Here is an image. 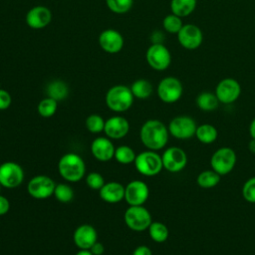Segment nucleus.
<instances>
[{
	"instance_id": "obj_14",
	"label": "nucleus",
	"mask_w": 255,
	"mask_h": 255,
	"mask_svg": "<svg viewBox=\"0 0 255 255\" xmlns=\"http://www.w3.org/2000/svg\"><path fill=\"white\" fill-rule=\"evenodd\" d=\"M179 44L186 50H196L203 41L201 29L194 24H185L176 34Z\"/></svg>"
},
{
	"instance_id": "obj_10",
	"label": "nucleus",
	"mask_w": 255,
	"mask_h": 255,
	"mask_svg": "<svg viewBox=\"0 0 255 255\" xmlns=\"http://www.w3.org/2000/svg\"><path fill=\"white\" fill-rule=\"evenodd\" d=\"M56 183L47 175H36L32 177L27 185L28 193L35 199H46L54 193Z\"/></svg>"
},
{
	"instance_id": "obj_43",
	"label": "nucleus",
	"mask_w": 255,
	"mask_h": 255,
	"mask_svg": "<svg viewBox=\"0 0 255 255\" xmlns=\"http://www.w3.org/2000/svg\"><path fill=\"white\" fill-rule=\"evenodd\" d=\"M75 255H94V254L88 249H80Z\"/></svg>"
},
{
	"instance_id": "obj_3",
	"label": "nucleus",
	"mask_w": 255,
	"mask_h": 255,
	"mask_svg": "<svg viewBox=\"0 0 255 255\" xmlns=\"http://www.w3.org/2000/svg\"><path fill=\"white\" fill-rule=\"evenodd\" d=\"M133 95L130 88L124 85H116L109 89L106 94L108 108L116 113L128 111L133 103Z\"/></svg>"
},
{
	"instance_id": "obj_15",
	"label": "nucleus",
	"mask_w": 255,
	"mask_h": 255,
	"mask_svg": "<svg viewBox=\"0 0 255 255\" xmlns=\"http://www.w3.org/2000/svg\"><path fill=\"white\" fill-rule=\"evenodd\" d=\"M149 195V189L141 180H131L125 186V200L131 205H143Z\"/></svg>"
},
{
	"instance_id": "obj_40",
	"label": "nucleus",
	"mask_w": 255,
	"mask_h": 255,
	"mask_svg": "<svg viewBox=\"0 0 255 255\" xmlns=\"http://www.w3.org/2000/svg\"><path fill=\"white\" fill-rule=\"evenodd\" d=\"M94 255H102L105 252V246L103 245V243L97 241L96 243H94V245L89 249Z\"/></svg>"
},
{
	"instance_id": "obj_27",
	"label": "nucleus",
	"mask_w": 255,
	"mask_h": 255,
	"mask_svg": "<svg viewBox=\"0 0 255 255\" xmlns=\"http://www.w3.org/2000/svg\"><path fill=\"white\" fill-rule=\"evenodd\" d=\"M130 90L134 98L144 100L152 94V85L145 79H138L132 83Z\"/></svg>"
},
{
	"instance_id": "obj_24",
	"label": "nucleus",
	"mask_w": 255,
	"mask_h": 255,
	"mask_svg": "<svg viewBox=\"0 0 255 255\" xmlns=\"http://www.w3.org/2000/svg\"><path fill=\"white\" fill-rule=\"evenodd\" d=\"M195 136L200 142L209 144L216 140L218 136V131L217 128L210 124H202L197 127Z\"/></svg>"
},
{
	"instance_id": "obj_22",
	"label": "nucleus",
	"mask_w": 255,
	"mask_h": 255,
	"mask_svg": "<svg viewBox=\"0 0 255 255\" xmlns=\"http://www.w3.org/2000/svg\"><path fill=\"white\" fill-rule=\"evenodd\" d=\"M196 3V0H171V13H173L176 16H179L180 18L187 17L194 11Z\"/></svg>"
},
{
	"instance_id": "obj_13",
	"label": "nucleus",
	"mask_w": 255,
	"mask_h": 255,
	"mask_svg": "<svg viewBox=\"0 0 255 255\" xmlns=\"http://www.w3.org/2000/svg\"><path fill=\"white\" fill-rule=\"evenodd\" d=\"M241 94V86L238 81L233 78H225L221 80L215 89V95L222 104L234 103Z\"/></svg>"
},
{
	"instance_id": "obj_16",
	"label": "nucleus",
	"mask_w": 255,
	"mask_h": 255,
	"mask_svg": "<svg viewBox=\"0 0 255 255\" xmlns=\"http://www.w3.org/2000/svg\"><path fill=\"white\" fill-rule=\"evenodd\" d=\"M73 240L79 249L89 250L98 241L97 230L90 224H82L74 231Z\"/></svg>"
},
{
	"instance_id": "obj_5",
	"label": "nucleus",
	"mask_w": 255,
	"mask_h": 255,
	"mask_svg": "<svg viewBox=\"0 0 255 255\" xmlns=\"http://www.w3.org/2000/svg\"><path fill=\"white\" fill-rule=\"evenodd\" d=\"M127 226L136 232L147 230L151 221V214L143 205H131L124 215Z\"/></svg>"
},
{
	"instance_id": "obj_11",
	"label": "nucleus",
	"mask_w": 255,
	"mask_h": 255,
	"mask_svg": "<svg viewBox=\"0 0 255 255\" xmlns=\"http://www.w3.org/2000/svg\"><path fill=\"white\" fill-rule=\"evenodd\" d=\"M24 180V171L20 164L6 161L0 164V184L6 188H15Z\"/></svg>"
},
{
	"instance_id": "obj_26",
	"label": "nucleus",
	"mask_w": 255,
	"mask_h": 255,
	"mask_svg": "<svg viewBox=\"0 0 255 255\" xmlns=\"http://www.w3.org/2000/svg\"><path fill=\"white\" fill-rule=\"evenodd\" d=\"M220 176L216 171L213 169H208V170H203L201 171L196 178L197 184L204 189L208 188H213L215 187L219 181H220Z\"/></svg>"
},
{
	"instance_id": "obj_39",
	"label": "nucleus",
	"mask_w": 255,
	"mask_h": 255,
	"mask_svg": "<svg viewBox=\"0 0 255 255\" xmlns=\"http://www.w3.org/2000/svg\"><path fill=\"white\" fill-rule=\"evenodd\" d=\"M131 255H152V252L149 247L145 245H139L132 251Z\"/></svg>"
},
{
	"instance_id": "obj_29",
	"label": "nucleus",
	"mask_w": 255,
	"mask_h": 255,
	"mask_svg": "<svg viewBox=\"0 0 255 255\" xmlns=\"http://www.w3.org/2000/svg\"><path fill=\"white\" fill-rule=\"evenodd\" d=\"M135 152L134 150L128 146V145H120L115 150L114 157L116 160L122 164H129L131 162H134L135 159Z\"/></svg>"
},
{
	"instance_id": "obj_4",
	"label": "nucleus",
	"mask_w": 255,
	"mask_h": 255,
	"mask_svg": "<svg viewBox=\"0 0 255 255\" xmlns=\"http://www.w3.org/2000/svg\"><path fill=\"white\" fill-rule=\"evenodd\" d=\"M135 169L144 176H154L163 168L161 155L154 150H144L136 154L134 159Z\"/></svg>"
},
{
	"instance_id": "obj_7",
	"label": "nucleus",
	"mask_w": 255,
	"mask_h": 255,
	"mask_svg": "<svg viewBox=\"0 0 255 255\" xmlns=\"http://www.w3.org/2000/svg\"><path fill=\"white\" fill-rule=\"evenodd\" d=\"M183 93L181 82L175 77L163 78L157 86L158 98L166 104H173L177 102Z\"/></svg>"
},
{
	"instance_id": "obj_32",
	"label": "nucleus",
	"mask_w": 255,
	"mask_h": 255,
	"mask_svg": "<svg viewBox=\"0 0 255 255\" xmlns=\"http://www.w3.org/2000/svg\"><path fill=\"white\" fill-rule=\"evenodd\" d=\"M162 26L167 33L177 34L179 32V30L182 28L183 23L179 16H176L173 13H171V14L166 15L163 18Z\"/></svg>"
},
{
	"instance_id": "obj_33",
	"label": "nucleus",
	"mask_w": 255,
	"mask_h": 255,
	"mask_svg": "<svg viewBox=\"0 0 255 255\" xmlns=\"http://www.w3.org/2000/svg\"><path fill=\"white\" fill-rule=\"evenodd\" d=\"M105 122L100 115L92 114L86 119V128L92 133H99L104 131Z\"/></svg>"
},
{
	"instance_id": "obj_17",
	"label": "nucleus",
	"mask_w": 255,
	"mask_h": 255,
	"mask_svg": "<svg viewBox=\"0 0 255 255\" xmlns=\"http://www.w3.org/2000/svg\"><path fill=\"white\" fill-rule=\"evenodd\" d=\"M99 44L105 52L115 54L123 49L124 38L119 31L114 29H107L100 34Z\"/></svg>"
},
{
	"instance_id": "obj_12",
	"label": "nucleus",
	"mask_w": 255,
	"mask_h": 255,
	"mask_svg": "<svg viewBox=\"0 0 255 255\" xmlns=\"http://www.w3.org/2000/svg\"><path fill=\"white\" fill-rule=\"evenodd\" d=\"M161 159L163 168L172 173L181 171L187 164V155L185 151L178 146L166 148L161 155Z\"/></svg>"
},
{
	"instance_id": "obj_2",
	"label": "nucleus",
	"mask_w": 255,
	"mask_h": 255,
	"mask_svg": "<svg viewBox=\"0 0 255 255\" xmlns=\"http://www.w3.org/2000/svg\"><path fill=\"white\" fill-rule=\"evenodd\" d=\"M60 175L69 182L80 181L86 173V164L81 155L75 152H68L62 155L58 162Z\"/></svg>"
},
{
	"instance_id": "obj_45",
	"label": "nucleus",
	"mask_w": 255,
	"mask_h": 255,
	"mask_svg": "<svg viewBox=\"0 0 255 255\" xmlns=\"http://www.w3.org/2000/svg\"><path fill=\"white\" fill-rule=\"evenodd\" d=\"M0 164H1V163H0Z\"/></svg>"
},
{
	"instance_id": "obj_35",
	"label": "nucleus",
	"mask_w": 255,
	"mask_h": 255,
	"mask_svg": "<svg viewBox=\"0 0 255 255\" xmlns=\"http://www.w3.org/2000/svg\"><path fill=\"white\" fill-rule=\"evenodd\" d=\"M86 183L91 189L100 190L105 184V179H104V177L101 173L96 172V171H92L87 175Z\"/></svg>"
},
{
	"instance_id": "obj_36",
	"label": "nucleus",
	"mask_w": 255,
	"mask_h": 255,
	"mask_svg": "<svg viewBox=\"0 0 255 255\" xmlns=\"http://www.w3.org/2000/svg\"><path fill=\"white\" fill-rule=\"evenodd\" d=\"M243 198L250 203H255V176L246 180L242 187Z\"/></svg>"
},
{
	"instance_id": "obj_41",
	"label": "nucleus",
	"mask_w": 255,
	"mask_h": 255,
	"mask_svg": "<svg viewBox=\"0 0 255 255\" xmlns=\"http://www.w3.org/2000/svg\"><path fill=\"white\" fill-rule=\"evenodd\" d=\"M249 132H250L251 137L255 139V118L252 120V122H251V124H250V127H249Z\"/></svg>"
},
{
	"instance_id": "obj_19",
	"label": "nucleus",
	"mask_w": 255,
	"mask_h": 255,
	"mask_svg": "<svg viewBox=\"0 0 255 255\" xmlns=\"http://www.w3.org/2000/svg\"><path fill=\"white\" fill-rule=\"evenodd\" d=\"M115 150L116 147L108 136L96 137L91 143L92 154L100 161L111 160L115 155Z\"/></svg>"
},
{
	"instance_id": "obj_30",
	"label": "nucleus",
	"mask_w": 255,
	"mask_h": 255,
	"mask_svg": "<svg viewBox=\"0 0 255 255\" xmlns=\"http://www.w3.org/2000/svg\"><path fill=\"white\" fill-rule=\"evenodd\" d=\"M58 109V102L50 97H47L40 101L38 104V113L42 118H51L55 115Z\"/></svg>"
},
{
	"instance_id": "obj_1",
	"label": "nucleus",
	"mask_w": 255,
	"mask_h": 255,
	"mask_svg": "<svg viewBox=\"0 0 255 255\" xmlns=\"http://www.w3.org/2000/svg\"><path fill=\"white\" fill-rule=\"evenodd\" d=\"M168 128L158 120H148L140 128L139 137L142 144L150 150L163 148L168 140Z\"/></svg>"
},
{
	"instance_id": "obj_8",
	"label": "nucleus",
	"mask_w": 255,
	"mask_h": 255,
	"mask_svg": "<svg viewBox=\"0 0 255 255\" xmlns=\"http://www.w3.org/2000/svg\"><path fill=\"white\" fill-rule=\"evenodd\" d=\"M147 64L156 71L167 69L171 63V55L169 50L161 43H153L150 45L145 54Z\"/></svg>"
},
{
	"instance_id": "obj_44",
	"label": "nucleus",
	"mask_w": 255,
	"mask_h": 255,
	"mask_svg": "<svg viewBox=\"0 0 255 255\" xmlns=\"http://www.w3.org/2000/svg\"><path fill=\"white\" fill-rule=\"evenodd\" d=\"M1 186H2V185H1V184H0V188H1Z\"/></svg>"
},
{
	"instance_id": "obj_9",
	"label": "nucleus",
	"mask_w": 255,
	"mask_h": 255,
	"mask_svg": "<svg viewBox=\"0 0 255 255\" xmlns=\"http://www.w3.org/2000/svg\"><path fill=\"white\" fill-rule=\"evenodd\" d=\"M168 132L175 138L188 139L195 135L197 128L195 121L188 116H177L168 125Z\"/></svg>"
},
{
	"instance_id": "obj_28",
	"label": "nucleus",
	"mask_w": 255,
	"mask_h": 255,
	"mask_svg": "<svg viewBox=\"0 0 255 255\" xmlns=\"http://www.w3.org/2000/svg\"><path fill=\"white\" fill-rule=\"evenodd\" d=\"M147 230H148V234H149L150 238L154 242H157V243L164 242L168 238V235H169L167 226L158 221L151 222Z\"/></svg>"
},
{
	"instance_id": "obj_23",
	"label": "nucleus",
	"mask_w": 255,
	"mask_h": 255,
	"mask_svg": "<svg viewBox=\"0 0 255 255\" xmlns=\"http://www.w3.org/2000/svg\"><path fill=\"white\" fill-rule=\"evenodd\" d=\"M196 106L204 112H212L218 108L219 101L215 93L202 92L196 98Z\"/></svg>"
},
{
	"instance_id": "obj_37",
	"label": "nucleus",
	"mask_w": 255,
	"mask_h": 255,
	"mask_svg": "<svg viewBox=\"0 0 255 255\" xmlns=\"http://www.w3.org/2000/svg\"><path fill=\"white\" fill-rule=\"evenodd\" d=\"M12 103L11 95L4 89H0V111L7 110Z\"/></svg>"
},
{
	"instance_id": "obj_6",
	"label": "nucleus",
	"mask_w": 255,
	"mask_h": 255,
	"mask_svg": "<svg viewBox=\"0 0 255 255\" xmlns=\"http://www.w3.org/2000/svg\"><path fill=\"white\" fill-rule=\"evenodd\" d=\"M235 151L227 146H223L215 150L210 158L211 168L219 175H226L231 172L236 164Z\"/></svg>"
},
{
	"instance_id": "obj_31",
	"label": "nucleus",
	"mask_w": 255,
	"mask_h": 255,
	"mask_svg": "<svg viewBox=\"0 0 255 255\" xmlns=\"http://www.w3.org/2000/svg\"><path fill=\"white\" fill-rule=\"evenodd\" d=\"M53 195L56 197V199L62 203H68L73 200L75 192L72 186H70L67 183H59L56 184Z\"/></svg>"
},
{
	"instance_id": "obj_25",
	"label": "nucleus",
	"mask_w": 255,
	"mask_h": 255,
	"mask_svg": "<svg viewBox=\"0 0 255 255\" xmlns=\"http://www.w3.org/2000/svg\"><path fill=\"white\" fill-rule=\"evenodd\" d=\"M69 89L65 82L61 80H54L47 86L48 97L56 100L57 102L65 100L68 97Z\"/></svg>"
},
{
	"instance_id": "obj_18",
	"label": "nucleus",
	"mask_w": 255,
	"mask_h": 255,
	"mask_svg": "<svg viewBox=\"0 0 255 255\" xmlns=\"http://www.w3.org/2000/svg\"><path fill=\"white\" fill-rule=\"evenodd\" d=\"M129 130V123L121 116H115L105 122L104 132L109 138L119 139L128 134Z\"/></svg>"
},
{
	"instance_id": "obj_34",
	"label": "nucleus",
	"mask_w": 255,
	"mask_h": 255,
	"mask_svg": "<svg viewBox=\"0 0 255 255\" xmlns=\"http://www.w3.org/2000/svg\"><path fill=\"white\" fill-rule=\"evenodd\" d=\"M109 9L115 13L122 14L128 12L133 3V0H106Z\"/></svg>"
},
{
	"instance_id": "obj_38",
	"label": "nucleus",
	"mask_w": 255,
	"mask_h": 255,
	"mask_svg": "<svg viewBox=\"0 0 255 255\" xmlns=\"http://www.w3.org/2000/svg\"><path fill=\"white\" fill-rule=\"evenodd\" d=\"M9 209H10L9 200L6 197L0 195V216L6 214L9 211Z\"/></svg>"
},
{
	"instance_id": "obj_21",
	"label": "nucleus",
	"mask_w": 255,
	"mask_h": 255,
	"mask_svg": "<svg viewBox=\"0 0 255 255\" xmlns=\"http://www.w3.org/2000/svg\"><path fill=\"white\" fill-rule=\"evenodd\" d=\"M99 192L100 197L108 203H118L125 199V186L117 181L105 183Z\"/></svg>"
},
{
	"instance_id": "obj_20",
	"label": "nucleus",
	"mask_w": 255,
	"mask_h": 255,
	"mask_svg": "<svg viewBox=\"0 0 255 255\" xmlns=\"http://www.w3.org/2000/svg\"><path fill=\"white\" fill-rule=\"evenodd\" d=\"M52 20V13L45 6H35L26 14V23L32 29H42L49 25Z\"/></svg>"
},
{
	"instance_id": "obj_42",
	"label": "nucleus",
	"mask_w": 255,
	"mask_h": 255,
	"mask_svg": "<svg viewBox=\"0 0 255 255\" xmlns=\"http://www.w3.org/2000/svg\"><path fill=\"white\" fill-rule=\"evenodd\" d=\"M248 149L250 150V152L255 153V139L252 138L249 143H248Z\"/></svg>"
}]
</instances>
